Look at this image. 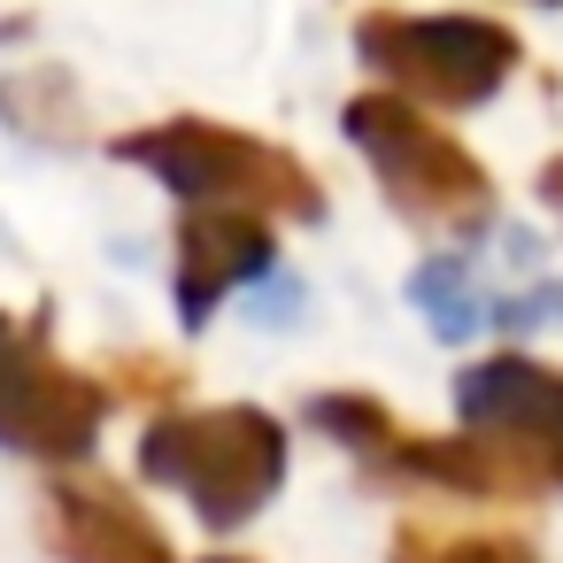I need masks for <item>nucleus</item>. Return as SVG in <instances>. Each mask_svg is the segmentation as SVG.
<instances>
[{
  "mask_svg": "<svg viewBox=\"0 0 563 563\" xmlns=\"http://www.w3.org/2000/svg\"><path fill=\"white\" fill-rule=\"evenodd\" d=\"M540 194H548V201L563 209V163H548V170H540Z\"/></svg>",
  "mask_w": 563,
  "mask_h": 563,
  "instance_id": "nucleus-5",
  "label": "nucleus"
},
{
  "mask_svg": "<svg viewBox=\"0 0 563 563\" xmlns=\"http://www.w3.org/2000/svg\"><path fill=\"white\" fill-rule=\"evenodd\" d=\"M363 63L386 78V93L417 101V109H486L509 70H517V40L494 16H409V9H371L355 24Z\"/></svg>",
  "mask_w": 563,
  "mask_h": 563,
  "instance_id": "nucleus-2",
  "label": "nucleus"
},
{
  "mask_svg": "<svg viewBox=\"0 0 563 563\" xmlns=\"http://www.w3.org/2000/svg\"><path fill=\"white\" fill-rule=\"evenodd\" d=\"M347 140L371 155V170L394 194V209H409L417 224H432V232H478L494 217V186H486L478 155L448 124H432L417 101H401V93L347 101Z\"/></svg>",
  "mask_w": 563,
  "mask_h": 563,
  "instance_id": "nucleus-1",
  "label": "nucleus"
},
{
  "mask_svg": "<svg viewBox=\"0 0 563 563\" xmlns=\"http://www.w3.org/2000/svg\"><path fill=\"white\" fill-rule=\"evenodd\" d=\"M124 155L201 201H263V209H294V217L317 209V186L301 178L294 155H278L247 132H224V124H155V132H132Z\"/></svg>",
  "mask_w": 563,
  "mask_h": 563,
  "instance_id": "nucleus-3",
  "label": "nucleus"
},
{
  "mask_svg": "<svg viewBox=\"0 0 563 563\" xmlns=\"http://www.w3.org/2000/svg\"><path fill=\"white\" fill-rule=\"evenodd\" d=\"M263 255H271V240H263L247 217H209V224H194V232H186V286H194V309L209 301L217 278H240V271H255Z\"/></svg>",
  "mask_w": 563,
  "mask_h": 563,
  "instance_id": "nucleus-4",
  "label": "nucleus"
}]
</instances>
